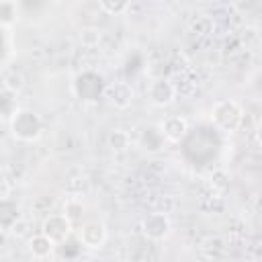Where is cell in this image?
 Instances as JSON below:
<instances>
[{
	"instance_id": "cell-12",
	"label": "cell",
	"mask_w": 262,
	"mask_h": 262,
	"mask_svg": "<svg viewBox=\"0 0 262 262\" xmlns=\"http://www.w3.org/2000/svg\"><path fill=\"white\" fill-rule=\"evenodd\" d=\"M201 250H203V254H205L209 260H219L221 254L225 252V246H223V239H221V237L211 235V237H207V239L203 242Z\"/></svg>"
},
{
	"instance_id": "cell-9",
	"label": "cell",
	"mask_w": 262,
	"mask_h": 262,
	"mask_svg": "<svg viewBox=\"0 0 262 262\" xmlns=\"http://www.w3.org/2000/svg\"><path fill=\"white\" fill-rule=\"evenodd\" d=\"M53 248H55V244L49 237H45L43 233H35V235L29 237V252L33 254V258L43 260V258L51 256Z\"/></svg>"
},
{
	"instance_id": "cell-2",
	"label": "cell",
	"mask_w": 262,
	"mask_h": 262,
	"mask_svg": "<svg viewBox=\"0 0 262 262\" xmlns=\"http://www.w3.org/2000/svg\"><path fill=\"white\" fill-rule=\"evenodd\" d=\"M211 119L221 131H235L244 121V111L235 100L223 98V100L213 104Z\"/></svg>"
},
{
	"instance_id": "cell-10",
	"label": "cell",
	"mask_w": 262,
	"mask_h": 262,
	"mask_svg": "<svg viewBox=\"0 0 262 262\" xmlns=\"http://www.w3.org/2000/svg\"><path fill=\"white\" fill-rule=\"evenodd\" d=\"M16 219H18V209L12 201L8 199H2L0 201V227L2 229H10L16 225Z\"/></svg>"
},
{
	"instance_id": "cell-17",
	"label": "cell",
	"mask_w": 262,
	"mask_h": 262,
	"mask_svg": "<svg viewBox=\"0 0 262 262\" xmlns=\"http://www.w3.org/2000/svg\"><path fill=\"white\" fill-rule=\"evenodd\" d=\"M80 41H82V45H86V47H94V45H98V41H100V31L98 29H82V33H80Z\"/></svg>"
},
{
	"instance_id": "cell-20",
	"label": "cell",
	"mask_w": 262,
	"mask_h": 262,
	"mask_svg": "<svg viewBox=\"0 0 262 262\" xmlns=\"http://www.w3.org/2000/svg\"><path fill=\"white\" fill-rule=\"evenodd\" d=\"M217 262H231V260H217Z\"/></svg>"
},
{
	"instance_id": "cell-8",
	"label": "cell",
	"mask_w": 262,
	"mask_h": 262,
	"mask_svg": "<svg viewBox=\"0 0 262 262\" xmlns=\"http://www.w3.org/2000/svg\"><path fill=\"white\" fill-rule=\"evenodd\" d=\"M104 94L108 102L115 108H129L133 102V88L127 82H113L104 88Z\"/></svg>"
},
{
	"instance_id": "cell-14",
	"label": "cell",
	"mask_w": 262,
	"mask_h": 262,
	"mask_svg": "<svg viewBox=\"0 0 262 262\" xmlns=\"http://www.w3.org/2000/svg\"><path fill=\"white\" fill-rule=\"evenodd\" d=\"M23 86H25V78H23V74H20V72L10 70V72H6V74H4V90H6V92L16 94V92H20V90H23Z\"/></svg>"
},
{
	"instance_id": "cell-1",
	"label": "cell",
	"mask_w": 262,
	"mask_h": 262,
	"mask_svg": "<svg viewBox=\"0 0 262 262\" xmlns=\"http://www.w3.org/2000/svg\"><path fill=\"white\" fill-rule=\"evenodd\" d=\"M43 123L37 113L27 108H16L10 117V131L20 141H37L41 135Z\"/></svg>"
},
{
	"instance_id": "cell-4",
	"label": "cell",
	"mask_w": 262,
	"mask_h": 262,
	"mask_svg": "<svg viewBox=\"0 0 262 262\" xmlns=\"http://www.w3.org/2000/svg\"><path fill=\"white\" fill-rule=\"evenodd\" d=\"M72 231V223L66 219L63 213H49L41 223V233L49 237L53 244L63 242Z\"/></svg>"
},
{
	"instance_id": "cell-5",
	"label": "cell",
	"mask_w": 262,
	"mask_h": 262,
	"mask_svg": "<svg viewBox=\"0 0 262 262\" xmlns=\"http://www.w3.org/2000/svg\"><path fill=\"white\" fill-rule=\"evenodd\" d=\"M147 98L156 106H168L176 98V86L168 78H164V76L162 78H156L147 86Z\"/></svg>"
},
{
	"instance_id": "cell-7",
	"label": "cell",
	"mask_w": 262,
	"mask_h": 262,
	"mask_svg": "<svg viewBox=\"0 0 262 262\" xmlns=\"http://www.w3.org/2000/svg\"><path fill=\"white\" fill-rule=\"evenodd\" d=\"M158 129H160V133H162L164 139H168V141H172V143H178V141L186 135L188 123H186V119L180 117V115H170V117H166V119L160 123Z\"/></svg>"
},
{
	"instance_id": "cell-6",
	"label": "cell",
	"mask_w": 262,
	"mask_h": 262,
	"mask_svg": "<svg viewBox=\"0 0 262 262\" xmlns=\"http://www.w3.org/2000/svg\"><path fill=\"white\" fill-rule=\"evenodd\" d=\"M78 237H80V242H82L86 248H90V250L102 248L104 242H106V227H104V223H100V221H86V223L80 227Z\"/></svg>"
},
{
	"instance_id": "cell-11",
	"label": "cell",
	"mask_w": 262,
	"mask_h": 262,
	"mask_svg": "<svg viewBox=\"0 0 262 262\" xmlns=\"http://www.w3.org/2000/svg\"><path fill=\"white\" fill-rule=\"evenodd\" d=\"M63 215H66V219L72 225L74 223H80L82 217H84V203H82V199H78V196L68 199L66 205H63Z\"/></svg>"
},
{
	"instance_id": "cell-16",
	"label": "cell",
	"mask_w": 262,
	"mask_h": 262,
	"mask_svg": "<svg viewBox=\"0 0 262 262\" xmlns=\"http://www.w3.org/2000/svg\"><path fill=\"white\" fill-rule=\"evenodd\" d=\"M98 8H100L104 14H108V16H119V14L127 12V10L131 8V4H129V2H111V0H100V2H98Z\"/></svg>"
},
{
	"instance_id": "cell-18",
	"label": "cell",
	"mask_w": 262,
	"mask_h": 262,
	"mask_svg": "<svg viewBox=\"0 0 262 262\" xmlns=\"http://www.w3.org/2000/svg\"><path fill=\"white\" fill-rule=\"evenodd\" d=\"M190 29H192L196 35H209L211 29H213V20H211L209 16H199V18L192 23Z\"/></svg>"
},
{
	"instance_id": "cell-15",
	"label": "cell",
	"mask_w": 262,
	"mask_h": 262,
	"mask_svg": "<svg viewBox=\"0 0 262 262\" xmlns=\"http://www.w3.org/2000/svg\"><path fill=\"white\" fill-rule=\"evenodd\" d=\"M18 18V6L14 2H0V25L10 27Z\"/></svg>"
},
{
	"instance_id": "cell-13",
	"label": "cell",
	"mask_w": 262,
	"mask_h": 262,
	"mask_svg": "<svg viewBox=\"0 0 262 262\" xmlns=\"http://www.w3.org/2000/svg\"><path fill=\"white\" fill-rule=\"evenodd\" d=\"M106 141H108V147L113 151H125L129 147V143H131V137H129V133L125 129H113L108 133Z\"/></svg>"
},
{
	"instance_id": "cell-3",
	"label": "cell",
	"mask_w": 262,
	"mask_h": 262,
	"mask_svg": "<svg viewBox=\"0 0 262 262\" xmlns=\"http://www.w3.org/2000/svg\"><path fill=\"white\" fill-rule=\"evenodd\" d=\"M141 231L147 239L151 242H162L170 235L172 231V221L168 217L166 211H154V213H147L143 219H141Z\"/></svg>"
},
{
	"instance_id": "cell-19",
	"label": "cell",
	"mask_w": 262,
	"mask_h": 262,
	"mask_svg": "<svg viewBox=\"0 0 262 262\" xmlns=\"http://www.w3.org/2000/svg\"><path fill=\"white\" fill-rule=\"evenodd\" d=\"M2 199H8V186L0 180V201H2Z\"/></svg>"
}]
</instances>
